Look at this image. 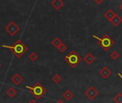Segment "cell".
Listing matches in <instances>:
<instances>
[{"label":"cell","mask_w":122,"mask_h":103,"mask_svg":"<svg viewBox=\"0 0 122 103\" xmlns=\"http://www.w3.org/2000/svg\"><path fill=\"white\" fill-rule=\"evenodd\" d=\"M2 47L7 48L11 51V52L17 57L20 58L23 54L26 53V52L28 50L27 47L25 45L24 43H23L20 39H17L11 46L9 45H2Z\"/></svg>","instance_id":"cell-1"},{"label":"cell","mask_w":122,"mask_h":103,"mask_svg":"<svg viewBox=\"0 0 122 103\" xmlns=\"http://www.w3.org/2000/svg\"><path fill=\"white\" fill-rule=\"evenodd\" d=\"M26 88L29 90L30 93L36 100H39L46 92V88L41 83H39V82L35 83L32 87H29L28 85H26Z\"/></svg>","instance_id":"cell-2"},{"label":"cell","mask_w":122,"mask_h":103,"mask_svg":"<svg viewBox=\"0 0 122 103\" xmlns=\"http://www.w3.org/2000/svg\"><path fill=\"white\" fill-rule=\"evenodd\" d=\"M93 37L98 40V44L105 51H108L109 48L114 44V41L107 34H104V36L101 38L94 35H93Z\"/></svg>","instance_id":"cell-3"},{"label":"cell","mask_w":122,"mask_h":103,"mask_svg":"<svg viewBox=\"0 0 122 103\" xmlns=\"http://www.w3.org/2000/svg\"><path fill=\"white\" fill-rule=\"evenodd\" d=\"M81 60L82 58L74 50L71 51L69 54H68L66 56L64 57V60L72 68H74L75 67H76L80 63Z\"/></svg>","instance_id":"cell-4"},{"label":"cell","mask_w":122,"mask_h":103,"mask_svg":"<svg viewBox=\"0 0 122 103\" xmlns=\"http://www.w3.org/2000/svg\"><path fill=\"white\" fill-rule=\"evenodd\" d=\"M5 30L10 36L14 37L20 30V27L14 22L11 21L5 27Z\"/></svg>","instance_id":"cell-5"},{"label":"cell","mask_w":122,"mask_h":103,"mask_svg":"<svg viewBox=\"0 0 122 103\" xmlns=\"http://www.w3.org/2000/svg\"><path fill=\"white\" fill-rule=\"evenodd\" d=\"M98 95H99V92L93 86H90L89 89L85 92V95L91 100L95 99L97 96H98Z\"/></svg>","instance_id":"cell-6"},{"label":"cell","mask_w":122,"mask_h":103,"mask_svg":"<svg viewBox=\"0 0 122 103\" xmlns=\"http://www.w3.org/2000/svg\"><path fill=\"white\" fill-rule=\"evenodd\" d=\"M99 74L104 79V80H107L111 75H112V71L107 67H104L99 72Z\"/></svg>","instance_id":"cell-7"},{"label":"cell","mask_w":122,"mask_h":103,"mask_svg":"<svg viewBox=\"0 0 122 103\" xmlns=\"http://www.w3.org/2000/svg\"><path fill=\"white\" fill-rule=\"evenodd\" d=\"M51 4L56 10H59L64 6V3L61 0H53L51 2Z\"/></svg>","instance_id":"cell-8"},{"label":"cell","mask_w":122,"mask_h":103,"mask_svg":"<svg viewBox=\"0 0 122 103\" xmlns=\"http://www.w3.org/2000/svg\"><path fill=\"white\" fill-rule=\"evenodd\" d=\"M11 80L15 85H19L23 81V78L19 74L16 73L11 78Z\"/></svg>","instance_id":"cell-9"},{"label":"cell","mask_w":122,"mask_h":103,"mask_svg":"<svg viewBox=\"0 0 122 103\" xmlns=\"http://www.w3.org/2000/svg\"><path fill=\"white\" fill-rule=\"evenodd\" d=\"M84 60L86 62V64L88 65H91L94 62V61L95 60V57L94 56H93L91 53H87L86 55L84 57Z\"/></svg>","instance_id":"cell-10"},{"label":"cell","mask_w":122,"mask_h":103,"mask_svg":"<svg viewBox=\"0 0 122 103\" xmlns=\"http://www.w3.org/2000/svg\"><path fill=\"white\" fill-rule=\"evenodd\" d=\"M110 22H111L115 27H117V26H119V25L122 23V19L118 15V14H116L115 16H114Z\"/></svg>","instance_id":"cell-11"},{"label":"cell","mask_w":122,"mask_h":103,"mask_svg":"<svg viewBox=\"0 0 122 103\" xmlns=\"http://www.w3.org/2000/svg\"><path fill=\"white\" fill-rule=\"evenodd\" d=\"M117 14L113 11V10H112V9H109L104 14V16L108 19V20H109V21H111L114 16H115V15H116Z\"/></svg>","instance_id":"cell-12"},{"label":"cell","mask_w":122,"mask_h":103,"mask_svg":"<svg viewBox=\"0 0 122 103\" xmlns=\"http://www.w3.org/2000/svg\"><path fill=\"white\" fill-rule=\"evenodd\" d=\"M73 97H74V94L69 90H66L63 94V98L67 101L70 100Z\"/></svg>","instance_id":"cell-13"},{"label":"cell","mask_w":122,"mask_h":103,"mask_svg":"<svg viewBox=\"0 0 122 103\" xmlns=\"http://www.w3.org/2000/svg\"><path fill=\"white\" fill-rule=\"evenodd\" d=\"M6 95H7L9 98H14V97L16 95L17 92H16V90L14 87H10V88H9V89L6 90Z\"/></svg>","instance_id":"cell-14"},{"label":"cell","mask_w":122,"mask_h":103,"mask_svg":"<svg viewBox=\"0 0 122 103\" xmlns=\"http://www.w3.org/2000/svg\"><path fill=\"white\" fill-rule=\"evenodd\" d=\"M62 44V42H61V40L59 39V38H58V37H56L52 42H51V44L55 47V48H56V49H59V47H60V45Z\"/></svg>","instance_id":"cell-15"},{"label":"cell","mask_w":122,"mask_h":103,"mask_svg":"<svg viewBox=\"0 0 122 103\" xmlns=\"http://www.w3.org/2000/svg\"><path fill=\"white\" fill-rule=\"evenodd\" d=\"M114 100L116 103H122V94L121 92L118 93L114 98Z\"/></svg>","instance_id":"cell-16"},{"label":"cell","mask_w":122,"mask_h":103,"mask_svg":"<svg viewBox=\"0 0 122 103\" xmlns=\"http://www.w3.org/2000/svg\"><path fill=\"white\" fill-rule=\"evenodd\" d=\"M52 80H53V82H54V83L59 84V83L61 82V77L59 75L56 74V75H54L52 77Z\"/></svg>","instance_id":"cell-17"},{"label":"cell","mask_w":122,"mask_h":103,"mask_svg":"<svg viewBox=\"0 0 122 103\" xmlns=\"http://www.w3.org/2000/svg\"><path fill=\"white\" fill-rule=\"evenodd\" d=\"M119 52H117V51H113L111 54H110V57L113 59V60H117L119 57Z\"/></svg>","instance_id":"cell-18"},{"label":"cell","mask_w":122,"mask_h":103,"mask_svg":"<svg viewBox=\"0 0 122 103\" xmlns=\"http://www.w3.org/2000/svg\"><path fill=\"white\" fill-rule=\"evenodd\" d=\"M38 58V55L35 53V52H31L29 55V59L30 60H31L32 62H35Z\"/></svg>","instance_id":"cell-19"},{"label":"cell","mask_w":122,"mask_h":103,"mask_svg":"<svg viewBox=\"0 0 122 103\" xmlns=\"http://www.w3.org/2000/svg\"><path fill=\"white\" fill-rule=\"evenodd\" d=\"M66 49H67V47H66V44H64V43H62L61 45H60V47H59V52H61V53H63V52H64L66 50Z\"/></svg>","instance_id":"cell-20"},{"label":"cell","mask_w":122,"mask_h":103,"mask_svg":"<svg viewBox=\"0 0 122 103\" xmlns=\"http://www.w3.org/2000/svg\"><path fill=\"white\" fill-rule=\"evenodd\" d=\"M94 2H96L97 4H100L103 2V0H100V1H98V0H94Z\"/></svg>","instance_id":"cell-21"},{"label":"cell","mask_w":122,"mask_h":103,"mask_svg":"<svg viewBox=\"0 0 122 103\" xmlns=\"http://www.w3.org/2000/svg\"><path fill=\"white\" fill-rule=\"evenodd\" d=\"M28 103H36V100H30V101H29Z\"/></svg>","instance_id":"cell-22"},{"label":"cell","mask_w":122,"mask_h":103,"mask_svg":"<svg viewBox=\"0 0 122 103\" xmlns=\"http://www.w3.org/2000/svg\"><path fill=\"white\" fill-rule=\"evenodd\" d=\"M56 103H65V102H64L62 100H58Z\"/></svg>","instance_id":"cell-23"},{"label":"cell","mask_w":122,"mask_h":103,"mask_svg":"<svg viewBox=\"0 0 122 103\" xmlns=\"http://www.w3.org/2000/svg\"><path fill=\"white\" fill-rule=\"evenodd\" d=\"M118 75H119V77H121V79H122V75H121L120 73H118Z\"/></svg>","instance_id":"cell-24"},{"label":"cell","mask_w":122,"mask_h":103,"mask_svg":"<svg viewBox=\"0 0 122 103\" xmlns=\"http://www.w3.org/2000/svg\"><path fill=\"white\" fill-rule=\"evenodd\" d=\"M119 8H120V9L122 11V4L120 5V6H119Z\"/></svg>","instance_id":"cell-25"},{"label":"cell","mask_w":122,"mask_h":103,"mask_svg":"<svg viewBox=\"0 0 122 103\" xmlns=\"http://www.w3.org/2000/svg\"><path fill=\"white\" fill-rule=\"evenodd\" d=\"M1 65L0 64V68H1Z\"/></svg>","instance_id":"cell-26"}]
</instances>
